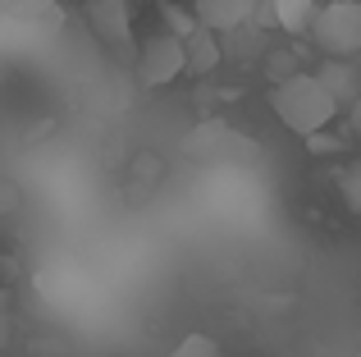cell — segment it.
Instances as JSON below:
<instances>
[{"label": "cell", "mask_w": 361, "mask_h": 357, "mask_svg": "<svg viewBox=\"0 0 361 357\" xmlns=\"http://www.w3.org/2000/svg\"><path fill=\"white\" fill-rule=\"evenodd\" d=\"M357 5H361V0H357Z\"/></svg>", "instance_id": "5bb4252c"}, {"label": "cell", "mask_w": 361, "mask_h": 357, "mask_svg": "<svg viewBox=\"0 0 361 357\" xmlns=\"http://www.w3.org/2000/svg\"><path fill=\"white\" fill-rule=\"evenodd\" d=\"M169 357H220V344H215L211 334H188V339L174 344Z\"/></svg>", "instance_id": "30bf717a"}, {"label": "cell", "mask_w": 361, "mask_h": 357, "mask_svg": "<svg viewBox=\"0 0 361 357\" xmlns=\"http://www.w3.org/2000/svg\"><path fill=\"white\" fill-rule=\"evenodd\" d=\"M353 133H357V138H361V97H357V101H353Z\"/></svg>", "instance_id": "4fadbf2b"}, {"label": "cell", "mask_w": 361, "mask_h": 357, "mask_svg": "<svg viewBox=\"0 0 361 357\" xmlns=\"http://www.w3.org/2000/svg\"><path fill=\"white\" fill-rule=\"evenodd\" d=\"M256 5H261V0H192V23L211 37L233 32V28H243L247 18L256 14Z\"/></svg>", "instance_id": "5b68a950"}, {"label": "cell", "mask_w": 361, "mask_h": 357, "mask_svg": "<svg viewBox=\"0 0 361 357\" xmlns=\"http://www.w3.org/2000/svg\"><path fill=\"white\" fill-rule=\"evenodd\" d=\"M82 14H87V28L101 46H110V51L133 46V0H87Z\"/></svg>", "instance_id": "277c9868"}, {"label": "cell", "mask_w": 361, "mask_h": 357, "mask_svg": "<svg viewBox=\"0 0 361 357\" xmlns=\"http://www.w3.org/2000/svg\"><path fill=\"white\" fill-rule=\"evenodd\" d=\"M9 334H14V312H9V294L0 289V349L9 344Z\"/></svg>", "instance_id": "7c38bea8"}, {"label": "cell", "mask_w": 361, "mask_h": 357, "mask_svg": "<svg viewBox=\"0 0 361 357\" xmlns=\"http://www.w3.org/2000/svg\"><path fill=\"white\" fill-rule=\"evenodd\" d=\"M338 193H343V206H348V211L361 215V156L338 170Z\"/></svg>", "instance_id": "9c48e42d"}, {"label": "cell", "mask_w": 361, "mask_h": 357, "mask_svg": "<svg viewBox=\"0 0 361 357\" xmlns=\"http://www.w3.org/2000/svg\"><path fill=\"white\" fill-rule=\"evenodd\" d=\"M183 60H188L183 73H192V78H206V73L220 64V42H215L211 32H202V28H197L192 37H183Z\"/></svg>", "instance_id": "52a82bcc"}, {"label": "cell", "mask_w": 361, "mask_h": 357, "mask_svg": "<svg viewBox=\"0 0 361 357\" xmlns=\"http://www.w3.org/2000/svg\"><path fill=\"white\" fill-rule=\"evenodd\" d=\"M311 42L320 46L325 60H343L353 64L361 55V5L357 0H325L311 18Z\"/></svg>", "instance_id": "7a4b0ae2"}, {"label": "cell", "mask_w": 361, "mask_h": 357, "mask_svg": "<svg viewBox=\"0 0 361 357\" xmlns=\"http://www.w3.org/2000/svg\"><path fill=\"white\" fill-rule=\"evenodd\" d=\"M9 18H42L46 9H55V0H0Z\"/></svg>", "instance_id": "8fae6325"}, {"label": "cell", "mask_w": 361, "mask_h": 357, "mask_svg": "<svg viewBox=\"0 0 361 357\" xmlns=\"http://www.w3.org/2000/svg\"><path fill=\"white\" fill-rule=\"evenodd\" d=\"M357 357H361V353H357Z\"/></svg>", "instance_id": "9a60e30c"}, {"label": "cell", "mask_w": 361, "mask_h": 357, "mask_svg": "<svg viewBox=\"0 0 361 357\" xmlns=\"http://www.w3.org/2000/svg\"><path fill=\"white\" fill-rule=\"evenodd\" d=\"M270 110H274V119H279L288 133H298V138H320L338 119L334 97L316 83V73H288V78H274Z\"/></svg>", "instance_id": "6da1fadb"}, {"label": "cell", "mask_w": 361, "mask_h": 357, "mask_svg": "<svg viewBox=\"0 0 361 357\" xmlns=\"http://www.w3.org/2000/svg\"><path fill=\"white\" fill-rule=\"evenodd\" d=\"M188 60H183V42L169 32H156L142 42V55H137V83L142 87H165V83L183 78Z\"/></svg>", "instance_id": "3957f363"}, {"label": "cell", "mask_w": 361, "mask_h": 357, "mask_svg": "<svg viewBox=\"0 0 361 357\" xmlns=\"http://www.w3.org/2000/svg\"><path fill=\"white\" fill-rule=\"evenodd\" d=\"M270 9H274V23H279L283 32L302 37L311 28V18H316L320 0H270Z\"/></svg>", "instance_id": "ba28073f"}, {"label": "cell", "mask_w": 361, "mask_h": 357, "mask_svg": "<svg viewBox=\"0 0 361 357\" xmlns=\"http://www.w3.org/2000/svg\"><path fill=\"white\" fill-rule=\"evenodd\" d=\"M316 83L334 97L338 110L357 101V73H353V64H343V60H325V64H320V73H316Z\"/></svg>", "instance_id": "8992f818"}]
</instances>
